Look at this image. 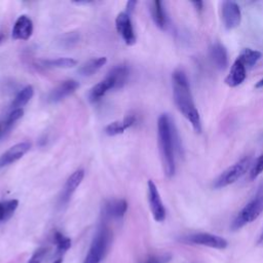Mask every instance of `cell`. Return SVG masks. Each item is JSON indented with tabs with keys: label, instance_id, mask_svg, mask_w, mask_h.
I'll return each instance as SVG.
<instances>
[{
	"label": "cell",
	"instance_id": "cell-33",
	"mask_svg": "<svg viewBox=\"0 0 263 263\" xmlns=\"http://www.w3.org/2000/svg\"><path fill=\"white\" fill-rule=\"evenodd\" d=\"M255 87H256V88H261V87H263V78H261V79L256 83Z\"/></svg>",
	"mask_w": 263,
	"mask_h": 263
},
{
	"label": "cell",
	"instance_id": "cell-19",
	"mask_svg": "<svg viewBox=\"0 0 263 263\" xmlns=\"http://www.w3.org/2000/svg\"><path fill=\"white\" fill-rule=\"evenodd\" d=\"M150 12L155 25L159 29L164 30L167 25V16L163 6V2L158 0L152 1L150 4Z\"/></svg>",
	"mask_w": 263,
	"mask_h": 263
},
{
	"label": "cell",
	"instance_id": "cell-22",
	"mask_svg": "<svg viewBox=\"0 0 263 263\" xmlns=\"http://www.w3.org/2000/svg\"><path fill=\"white\" fill-rule=\"evenodd\" d=\"M41 65L46 68H58V69H69L77 65V61L72 58H57L42 60Z\"/></svg>",
	"mask_w": 263,
	"mask_h": 263
},
{
	"label": "cell",
	"instance_id": "cell-23",
	"mask_svg": "<svg viewBox=\"0 0 263 263\" xmlns=\"http://www.w3.org/2000/svg\"><path fill=\"white\" fill-rule=\"evenodd\" d=\"M261 52L252 48H245L240 51L238 54V58L242 61V63L246 65V67L250 70L253 68L257 62L261 59Z\"/></svg>",
	"mask_w": 263,
	"mask_h": 263
},
{
	"label": "cell",
	"instance_id": "cell-8",
	"mask_svg": "<svg viewBox=\"0 0 263 263\" xmlns=\"http://www.w3.org/2000/svg\"><path fill=\"white\" fill-rule=\"evenodd\" d=\"M115 27L125 44L133 45L137 41L130 16L125 11L119 12L115 18Z\"/></svg>",
	"mask_w": 263,
	"mask_h": 263
},
{
	"label": "cell",
	"instance_id": "cell-2",
	"mask_svg": "<svg viewBox=\"0 0 263 263\" xmlns=\"http://www.w3.org/2000/svg\"><path fill=\"white\" fill-rule=\"evenodd\" d=\"M173 97L180 113L190 122L196 133L201 132L199 112L194 104L190 89V83L182 70H176L172 75Z\"/></svg>",
	"mask_w": 263,
	"mask_h": 263
},
{
	"label": "cell",
	"instance_id": "cell-32",
	"mask_svg": "<svg viewBox=\"0 0 263 263\" xmlns=\"http://www.w3.org/2000/svg\"><path fill=\"white\" fill-rule=\"evenodd\" d=\"M192 4L195 6V8H196L197 10H201V9H202L203 2H201V1H193Z\"/></svg>",
	"mask_w": 263,
	"mask_h": 263
},
{
	"label": "cell",
	"instance_id": "cell-16",
	"mask_svg": "<svg viewBox=\"0 0 263 263\" xmlns=\"http://www.w3.org/2000/svg\"><path fill=\"white\" fill-rule=\"evenodd\" d=\"M83 178H84V171L82 168L76 170L74 173L71 174V176L67 179L62 190V194H61L62 203H67L70 200L72 194L75 192L77 187L81 184Z\"/></svg>",
	"mask_w": 263,
	"mask_h": 263
},
{
	"label": "cell",
	"instance_id": "cell-21",
	"mask_svg": "<svg viewBox=\"0 0 263 263\" xmlns=\"http://www.w3.org/2000/svg\"><path fill=\"white\" fill-rule=\"evenodd\" d=\"M33 95H34V88L32 85H27L23 87L14 97L11 103V110L23 109V107L32 99Z\"/></svg>",
	"mask_w": 263,
	"mask_h": 263
},
{
	"label": "cell",
	"instance_id": "cell-7",
	"mask_svg": "<svg viewBox=\"0 0 263 263\" xmlns=\"http://www.w3.org/2000/svg\"><path fill=\"white\" fill-rule=\"evenodd\" d=\"M148 188V202L153 219L156 222H163L166 217V211L164 204L161 200L160 194L158 192L157 186L152 180H149L147 183Z\"/></svg>",
	"mask_w": 263,
	"mask_h": 263
},
{
	"label": "cell",
	"instance_id": "cell-12",
	"mask_svg": "<svg viewBox=\"0 0 263 263\" xmlns=\"http://www.w3.org/2000/svg\"><path fill=\"white\" fill-rule=\"evenodd\" d=\"M33 33V22L32 20L26 15H20L12 28L11 36L14 40H28Z\"/></svg>",
	"mask_w": 263,
	"mask_h": 263
},
{
	"label": "cell",
	"instance_id": "cell-30",
	"mask_svg": "<svg viewBox=\"0 0 263 263\" xmlns=\"http://www.w3.org/2000/svg\"><path fill=\"white\" fill-rule=\"evenodd\" d=\"M136 5H137V1H128L127 3H126V13H128V14H130L132 12H133V10L135 9V7H136Z\"/></svg>",
	"mask_w": 263,
	"mask_h": 263
},
{
	"label": "cell",
	"instance_id": "cell-4",
	"mask_svg": "<svg viewBox=\"0 0 263 263\" xmlns=\"http://www.w3.org/2000/svg\"><path fill=\"white\" fill-rule=\"evenodd\" d=\"M111 240L112 232L110 228L105 224L100 225L92 237L90 247L82 263H100L107 254Z\"/></svg>",
	"mask_w": 263,
	"mask_h": 263
},
{
	"label": "cell",
	"instance_id": "cell-18",
	"mask_svg": "<svg viewBox=\"0 0 263 263\" xmlns=\"http://www.w3.org/2000/svg\"><path fill=\"white\" fill-rule=\"evenodd\" d=\"M136 122V117L134 115H127L122 120H117L106 125L104 132L108 136H117L123 134L127 128L133 126Z\"/></svg>",
	"mask_w": 263,
	"mask_h": 263
},
{
	"label": "cell",
	"instance_id": "cell-3",
	"mask_svg": "<svg viewBox=\"0 0 263 263\" xmlns=\"http://www.w3.org/2000/svg\"><path fill=\"white\" fill-rule=\"evenodd\" d=\"M263 213V182L258 186L254 196L243 205L231 222L230 228L236 231L254 222Z\"/></svg>",
	"mask_w": 263,
	"mask_h": 263
},
{
	"label": "cell",
	"instance_id": "cell-5",
	"mask_svg": "<svg viewBox=\"0 0 263 263\" xmlns=\"http://www.w3.org/2000/svg\"><path fill=\"white\" fill-rule=\"evenodd\" d=\"M251 164L252 158L250 156H245L240 158L219 175V177L214 181L213 187L215 189H221L235 183L247 173Z\"/></svg>",
	"mask_w": 263,
	"mask_h": 263
},
{
	"label": "cell",
	"instance_id": "cell-26",
	"mask_svg": "<svg viewBox=\"0 0 263 263\" xmlns=\"http://www.w3.org/2000/svg\"><path fill=\"white\" fill-rule=\"evenodd\" d=\"M24 115V109H13L9 112L7 117L5 118V121L2 124V133L9 130L12 125Z\"/></svg>",
	"mask_w": 263,
	"mask_h": 263
},
{
	"label": "cell",
	"instance_id": "cell-28",
	"mask_svg": "<svg viewBox=\"0 0 263 263\" xmlns=\"http://www.w3.org/2000/svg\"><path fill=\"white\" fill-rule=\"evenodd\" d=\"M47 254H48V248L40 247L33 253V255L31 256V258L27 263H42L45 257L47 256Z\"/></svg>",
	"mask_w": 263,
	"mask_h": 263
},
{
	"label": "cell",
	"instance_id": "cell-25",
	"mask_svg": "<svg viewBox=\"0 0 263 263\" xmlns=\"http://www.w3.org/2000/svg\"><path fill=\"white\" fill-rule=\"evenodd\" d=\"M17 205L18 201L16 199L0 201V221L8 220L17 209Z\"/></svg>",
	"mask_w": 263,
	"mask_h": 263
},
{
	"label": "cell",
	"instance_id": "cell-20",
	"mask_svg": "<svg viewBox=\"0 0 263 263\" xmlns=\"http://www.w3.org/2000/svg\"><path fill=\"white\" fill-rule=\"evenodd\" d=\"M106 63H107V58L105 57L92 58L87 62H85L84 64H82L79 67L78 72L82 76H91L92 74L98 72Z\"/></svg>",
	"mask_w": 263,
	"mask_h": 263
},
{
	"label": "cell",
	"instance_id": "cell-24",
	"mask_svg": "<svg viewBox=\"0 0 263 263\" xmlns=\"http://www.w3.org/2000/svg\"><path fill=\"white\" fill-rule=\"evenodd\" d=\"M53 243L55 246V255H62L70 249L71 239L62 232L55 231L53 233Z\"/></svg>",
	"mask_w": 263,
	"mask_h": 263
},
{
	"label": "cell",
	"instance_id": "cell-35",
	"mask_svg": "<svg viewBox=\"0 0 263 263\" xmlns=\"http://www.w3.org/2000/svg\"><path fill=\"white\" fill-rule=\"evenodd\" d=\"M3 40V34L2 33H0V43H1V41Z\"/></svg>",
	"mask_w": 263,
	"mask_h": 263
},
{
	"label": "cell",
	"instance_id": "cell-27",
	"mask_svg": "<svg viewBox=\"0 0 263 263\" xmlns=\"http://www.w3.org/2000/svg\"><path fill=\"white\" fill-rule=\"evenodd\" d=\"M262 172H263V153L257 157L255 163L253 164L252 170L250 172V179L254 181L261 175Z\"/></svg>",
	"mask_w": 263,
	"mask_h": 263
},
{
	"label": "cell",
	"instance_id": "cell-10",
	"mask_svg": "<svg viewBox=\"0 0 263 263\" xmlns=\"http://www.w3.org/2000/svg\"><path fill=\"white\" fill-rule=\"evenodd\" d=\"M31 148V144L29 142H20L14 144L9 149H7L0 156V168L12 164L13 162L21 159Z\"/></svg>",
	"mask_w": 263,
	"mask_h": 263
},
{
	"label": "cell",
	"instance_id": "cell-17",
	"mask_svg": "<svg viewBox=\"0 0 263 263\" xmlns=\"http://www.w3.org/2000/svg\"><path fill=\"white\" fill-rule=\"evenodd\" d=\"M210 57L213 64L219 70H224L228 66V54L225 46L219 42H215L210 46Z\"/></svg>",
	"mask_w": 263,
	"mask_h": 263
},
{
	"label": "cell",
	"instance_id": "cell-36",
	"mask_svg": "<svg viewBox=\"0 0 263 263\" xmlns=\"http://www.w3.org/2000/svg\"><path fill=\"white\" fill-rule=\"evenodd\" d=\"M1 134H2V127H1V125H0V137H1Z\"/></svg>",
	"mask_w": 263,
	"mask_h": 263
},
{
	"label": "cell",
	"instance_id": "cell-6",
	"mask_svg": "<svg viewBox=\"0 0 263 263\" xmlns=\"http://www.w3.org/2000/svg\"><path fill=\"white\" fill-rule=\"evenodd\" d=\"M179 240L187 245L203 246L217 250H224L228 247V241L224 237L209 232H195L186 234L180 237Z\"/></svg>",
	"mask_w": 263,
	"mask_h": 263
},
{
	"label": "cell",
	"instance_id": "cell-34",
	"mask_svg": "<svg viewBox=\"0 0 263 263\" xmlns=\"http://www.w3.org/2000/svg\"><path fill=\"white\" fill-rule=\"evenodd\" d=\"M53 263H63V259H62V258H59V259L54 260Z\"/></svg>",
	"mask_w": 263,
	"mask_h": 263
},
{
	"label": "cell",
	"instance_id": "cell-14",
	"mask_svg": "<svg viewBox=\"0 0 263 263\" xmlns=\"http://www.w3.org/2000/svg\"><path fill=\"white\" fill-rule=\"evenodd\" d=\"M127 211V202L123 198L109 199L103 205V216L108 219H120Z\"/></svg>",
	"mask_w": 263,
	"mask_h": 263
},
{
	"label": "cell",
	"instance_id": "cell-29",
	"mask_svg": "<svg viewBox=\"0 0 263 263\" xmlns=\"http://www.w3.org/2000/svg\"><path fill=\"white\" fill-rule=\"evenodd\" d=\"M171 260L168 254H152L147 256L141 263H167Z\"/></svg>",
	"mask_w": 263,
	"mask_h": 263
},
{
	"label": "cell",
	"instance_id": "cell-1",
	"mask_svg": "<svg viewBox=\"0 0 263 263\" xmlns=\"http://www.w3.org/2000/svg\"><path fill=\"white\" fill-rule=\"evenodd\" d=\"M158 147L163 172L167 178L176 173V152L179 151V137L172 117L162 113L157 120Z\"/></svg>",
	"mask_w": 263,
	"mask_h": 263
},
{
	"label": "cell",
	"instance_id": "cell-9",
	"mask_svg": "<svg viewBox=\"0 0 263 263\" xmlns=\"http://www.w3.org/2000/svg\"><path fill=\"white\" fill-rule=\"evenodd\" d=\"M222 21L227 30L235 29L241 22V11L237 3L233 1L222 2Z\"/></svg>",
	"mask_w": 263,
	"mask_h": 263
},
{
	"label": "cell",
	"instance_id": "cell-15",
	"mask_svg": "<svg viewBox=\"0 0 263 263\" xmlns=\"http://www.w3.org/2000/svg\"><path fill=\"white\" fill-rule=\"evenodd\" d=\"M110 89H117V84H116V79L114 75L109 72L107 76L98 82L89 91V100L91 102H97L101 98H103L107 91Z\"/></svg>",
	"mask_w": 263,
	"mask_h": 263
},
{
	"label": "cell",
	"instance_id": "cell-11",
	"mask_svg": "<svg viewBox=\"0 0 263 263\" xmlns=\"http://www.w3.org/2000/svg\"><path fill=\"white\" fill-rule=\"evenodd\" d=\"M79 86V83L74 79H67L58 84L48 95V102L58 103L71 93H73Z\"/></svg>",
	"mask_w": 263,
	"mask_h": 263
},
{
	"label": "cell",
	"instance_id": "cell-31",
	"mask_svg": "<svg viewBox=\"0 0 263 263\" xmlns=\"http://www.w3.org/2000/svg\"><path fill=\"white\" fill-rule=\"evenodd\" d=\"M257 246L263 248V227H262V229H261V231L259 233V236L257 238Z\"/></svg>",
	"mask_w": 263,
	"mask_h": 263
},
{
	"label": "cell",
	"instance_id": "cell-13",
	"mask_svg": "<svg viewBox=\"0 0 263 263\" xmlns=\"http://www.w3.org/2000/svg\"><path fill=\"white\" fill-rule=\"evenodd\" d=\"M248 70L249 69L246 67L242 61L237 57L230 68L229 74L225 78V83L230 87H235L240 85L247 77Z\"/></svg>",
	"mask_w": 263,
	"mask_h": 263
}]
</instances>
